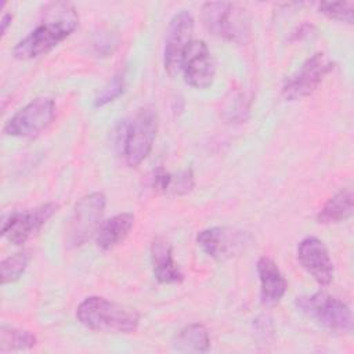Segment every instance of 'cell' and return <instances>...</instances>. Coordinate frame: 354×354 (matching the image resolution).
<instances>
[{"mask_svg":"<svg viewBox=\"0 0 354 354\" xmlns=\"http://www.w3.org/2000/svg\"><path fill=\"white\" fill-rule=\"evenodd\" d=\"M171 344L180 353H206L210 348V336L205 325L189 324L177 332Z\"/></svg>","mask_w":354,"mask_h":354,"instance_id":"d6986e66","label":"cell"},{"mask_svg":"<svg viewBox=\"0 0 354 354\" xmlns=\"http://www.w3.org/2000/svg\"><path fill=\"white\" fill-rule=\"evenodd\" d=\"M184 80L194 88L203 90L213 84L216 76L214 58L203 40H192L181 59Z\"/></svg>","mask_w":354,"mask_h":354,"instance_id":"7c38bea8","label":"cell"},{"mask_svg":"<svg viewBox=\"0 0 354 354\" xmlns=\"http://www.w3.org/2000/svg\"><path fill=\"white\" fill-rule=\"evenodd\" d=\"M54 118V100L50 97H37L14 113L6 122L3 131L12 137H35L46 130Z\"/></svg>","mask_w":354,"mask_h":354,"instance_id":"52a82bcc","label":"cell"},{"mask_svg":"<svg viewBox=\"0 0 354 354\" xmlns=\"http://www.w3.org/2000/svg\"><path fill=\"white\" fill-rule=\"evenodd\" d=\"M11 21H12V15L10 12H4L1 15V22H0L1 24V36L6 35L7 28L11 25Z\"/></svg>","mask_w":354,"mask_h":354,"instance_id":"4316f807","label":"cell"},{"mask_svg":"<svg viewBox=\"0 0 354 354\" xmlns=\"http://www.w3.org/2000/svg\"><path fill=\"white\" fill-rule=\"evenodd\" d=\"M105 205L106 198L102 192L87 194L75 203L66 236L71 246H82L95 235L101 224Z\"/></svg>","mask_w":354,"mask_h":354,"instance_id":"8992f818","label":"cell"},{"mask_svg":"<svg viewBox=\"0 0 354 354\" xmlns=\"http://www.w3.org/2000/svg\"><path fill=\"white\" fill-rule=\"evenodd\" d=\"M314 30H315L314 25L304 22V24L299 25V26L290 33V40H301V39H306V37H308Z\"/></svg>","mask_w":354,"mask_h":354,"instance_id":"484cf974","label":"cell"},{"mask_svg":"<svg viewBox=\"0 0 354 354\" xmlns=\"http://www.w3.org/2000/svg\"><path fill=\"white\" fill-rule=\"evenodd\" d=\"M29 263V254L28 252H18L12 256L6 257L1 264H0V270H1V283H11L17 279L21 278V275L24 274V271L26 270Z\"/></svg>","mask_w":354,"mask_h":354,"instance_id":"44dd1931","label":"cell"},{"mask_svg":"<svg viewBox=\"0 0 354 354\" xmlns=\"http://www.w3.org/2000/svg\"><path fill=\"white\" fill-rule=\"evenodd\" d=\"M199 248L214 260H227L243 252L252 242L249 232L230 227H210L196 235Z\"/></svg>","mask_w":354,"mask_h":354,"instance_id":"9c48e42d","label":"cell"},{"mask_svg":"<svg viewBox=\"0 0 354 354\" xmlns=\"http://www.w3.org/2000/svg\"><path fill=\"white\" fill-rule=\"evenodd\" d=\"M77 24L79 15L71 3L57 1L47 4L40 24L14 46V58L26 61L47 54L65 40L76 29Z\"/></svg>","mask_w":354,"mask_h":354,"instance_id":"6da1fadb","label":"cell"},{"mask_svg":"<svg viewBox=\"0 0 354 354\" xmlns=\"http://www.w3.org/2000/svg\"><path fill=\"white\" fill-rule=\"evenodd\" d=\"M300 266L321 286H328L333 279V263L325 243L317 236H307L297 245Z\"/></svg>","mask_w":354,"mask_h":354,"instance_id":"4fadbf2b","label":"cell"},{"mask_svg":"<svg viewBox=\"0 0 354 354\" xmlns=\"http://www.w3.org/2000/svg\"><path fill=\"white\" fill-rule=\"evenodd\" d=\"M195 185L194 171L191 167L181 170L177 174L169 173L163 167H158L153 171L152 187L155 191L170 195H187Z\"/></svg>","mask_w":354,"mask_h":354,"instance_id":"e0dca14e","label":"cell"},{"mask_svg":"<svg viewBox=\"0 0 354 354\" xmlns=\"http://www.w3.org/2000/svg\"><path fill=\"white\" fill-rule=\"evenodd\" d=\"M151 266L153 277L160 283H178L184 279L173 259L171 243L163 236H156L151 243Z\"/></svg>","mask_w":354,"mask_h":354,"instance_id":"9a60e30c","label":"cell"},{"mask_svg":"<svg viewBox=\"0 0 354 354\" xmlns=\"http://www.w3.org/2000/svg\"><path fill=\"white\" fill-rule=\"evenodd\" d=\"M249 106L245 102V97L242 94L234 97L232 101H230L228 106L225 108V112L228 113V120H245V113H248Z\"/></svg>","mask_w":354,"mask_h":354,"instance_id":"d4e9b609","label":"cell"},{"mask_svg":"<svg viewBox=\"0 0 354 354\" xmlns=\"http://www.w3.org/2000/svg\"><path fill=\"white\" fill-rule=\"evenodd\" d=\"M201 11L203 25L212 35L239 44L248 41L250 17L243 7L228 1H209Z\"/></svg>","mask_w":354,"mask_h":354,"instance_id":"3957f363","label":"cell"},{"mask_svg":"<svg viewBox=\"0 0 354 354\" xmlns=\"http://www.w3.org/2000/svg\"><path fill=\"white\" fill-rule=\"evenodd\" d=\"M36 343V336L29 330L18 329L10 325H1L0 328V353L28 350L35 347Z\"/></svg>","mask_w":354,"mask_h":354,"instance_id":"ffe728a7","label":"cell"},{"mask_svg":"<svg viewBox=\"0 0 354 354\" xmlns=\"http://www.w3.org/2000/svg\"><path fill=\"white\" fill-rule=\"evenodd\" d=\"M296 307L321 326L340 333L353 330V314L350 307L340 299L325 292L297 296Z\"/></svg>","mask_w":354,"mask_h":354,"instance_id":"277c9868","label":"cell"},{"mask_svg":"<svg viewBox=\"0 0 354 354\" xmlns=\"http://www.w3.org/2000/svg\"><path fill=\"white\" fill-rule=\"evenodd\" d=\"M332 69L333 62L324 53L313 54L295 73L285 79L281 90L282 97L288 101H295L313 94Z\"/></svg>","mask_w":354,"mask_h":354,"instance_id":"ba28073f","label":"cell"},{"mask_svg":"<svg viewBox=\"0 0 354 354\" xmlns=\"http://www.w3.org/2000/svg\"><path fill=\"white\" fill-rule=\"evenodd\" d=\"M194 17L188 10H180L173 15L169 22L165 50L163 65L170 76L177 75L181 71V59L185 48L194 40Z\"/></svg>","mask_w":354,"mask_h":354,"instance_id":"8fae6325","label":"cell"},{"mask_svg":"<svg viewBox=\"0 0 354 354\" xmlns=\"http://www.w3.org/2000/svg\"><path fill=\"white\" fill-rule=\"evenodd\" d=\"M158 131L156 109L145 106L127 122L122 133V155L131 167L138 166L151 152Z\"/></svg>","mask_w":354,"mask_h":354,"instance_id":"5b68a950","label":"cell"},{"mask_svg":"<svg viewBox=\"0 0 354 354\" xmlns=\"http://www.w3.org/2000/svg\"><path fill=\"white\" fill-rule=\"evenodd\" d=\"M318 11L330 19L353 24L354 3L353 1H321L318 3Z\"/></svg>","mask_w":354,"mask_h":354,"instance_id":"7402d4cb","label":"cell"},{"mask_svg":"<svg viewBox=\"0 0 354 354\" xmlns=\"http://www.w3.org/2000/svg\"><path fill=\"white\" fill-rule=\"evenodd\" d=\"M55 212L57 205L53 202L43 203L29 210L11 212L3 217L1 235L12 245H22L35 235Z\"/></svg>","mask_w":354,"mask_h":354,"instance_id":"30bf717a","label":"cell"},{"mask_svg":"<svg viewBox=\"0 0 354 354\" xmlns=\"http://www.w3.org/2000/svg\"><path fill=\"white\" fill-rule=\"evenodd\" d=\"M256 270L260 281L261 303L266 306L277 304L288 289V282L283 274L281 272L277 263L267 256H261L257 260Z\"/></svg>","mask_w":354,"mask_h":354,"instance_id":"5bb4252c","label":"cell"},{"mask_svg":"<svg viewBox=\"0 0 354 354\" xmlns=\"http://www.w3.org/2000/svg\"><path fill=\"white\" fill-rule=\"evenodd\" d=\"M353 189L344 188L329 198L317 214L319 224H336L351 217L353 214Z\"/></svg>","mask_w":354,"mask_h":354,"instance_id":"ac0fdd59","label":"cell"},{"mask_svg":"<svg viewBox=\"0 0 354 354\" xmlns=\"http://www.w3.org/2000/svg\"><path fill=\"white\" fill-rule=\"evenodd\" d=\"M134 224V214L124 212L112 216L100 224L95 232V243L102 250H111L122 243L130 234Z\"/></svg>","mask_w":354,"mask_h":354,"instance_id":"2e32d148","label":"cell"},{"mask_svg":"<svg viewBox=\"0 0 354 354\" xmlns=\"http://www.w3.org/2000/svg\"><path fill=\"white\" fill-rule=\"evenodd\" d=\"M76 318L87 329L104 333H131L140 324L134 308L100 296L86 297L77 306Z\"/></svg>","mask_w":354,"mask_h":354,"instance_id":"7a4b0ae2","label":"cell"},{"mask_svg":"<svg viewBox=\"0 0 354 354\" xmlns=\"http://www.w3.org/2000/svg\"><path fill=\"white\" fill-rule=\"evenodd\" d=\"M118 36L116 33L111 32V30H104L101 29L100 32H97L93 37V47L94 51L101 55V57H108L111 55L115 48L118 47Z\"/></svg>","mask_w":354,"mask_h":354,"instance_id":"cb8c5ba5","label":"cell"},{"mask_svg":"<svg viewBox=\"0 0 354 354\" xmlns=\"http://www.w3.org/2000/svg\"><path fill=\"white\" fill-rule=\"evenodd\" d=\"M124 91V77L122 73H116L111 77L108 84L98 93V95L94 98V106H104L118 97H120Z\"/></svg>","mask_w":354,"mask_h":354,"instance_id":"603a6c76","label":"cell"}]
</instances>
